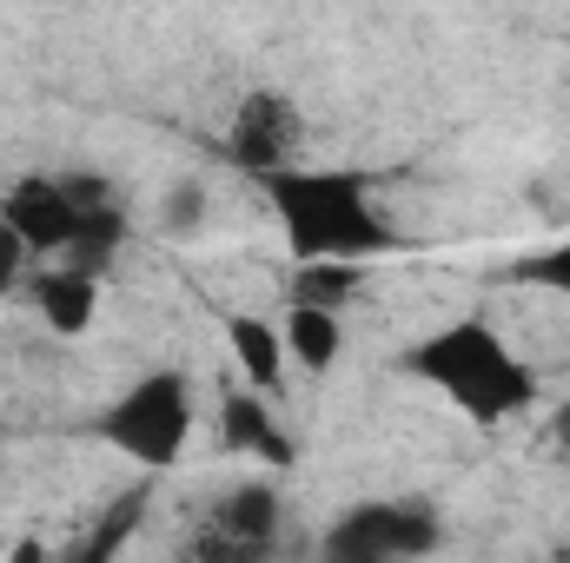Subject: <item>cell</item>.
I'll return each mask as SVG.
<instances>
[{
	"instance_id": "cell-1",
	"label": "cell",
	"mask_w": 570,
	"mask_h": 563,
	"mask_svg": "<svg viewBox=\"0 0 570 563\" xmlns=\"http://www.w3.org/2000/svg\"><path fill=\"white\" fill-rule=\"evenodd\" d=\"M266 192H273L292 259H372L392 246V226L379 219L358 172L279 166V172H266Z\"/></svg>"
},
{
	"instance_id": "cell-2",
	"label": "cell",
	"mask_w": 570,
	"mask_h": 563,
	"mask_svg": "<svg viewBox=\"0 0 570 563\" xmlns=\"http://www.w3.org/2000/svg\"><path fill=\"white\" fill-rule=\"evenodd\" d=\"M412 372L438 385L471 424L518 418L524 405H538V378L531 365H518V352L484 325V318H458L444 332H431L412 345Z\"/></svg>"
},
{
	"instance_id": "cell-3",
	"label": "cell",
	"mask_w": 570,
	"mask_h": 563,
	"mask_svg": "<svg viewBox=\"0 0 570 563\" xmlns=\"http://www.w3.org/2000/svg\"><path fill=\"white\" fill-rule=\"evenodd\" d=\"M100 437L146 471H166L193 437V378L186 372H146L140 385H127L100 412Z\"/></svg>"
},
{
	"instance_id": "cell-4",
	"label": "cell",
	"mask_w": 570,
	"mask_h": 563,
	"mask_svg": "<svg viewBox=\"0 0 570 563\" xmlns=\"http://www.w3.org/2000/svg\"><path fill=\"white\" fill-rule=\"evenodd\" d=\"M438 517L431 504H352L325 531L332 563H385V557H431L438 551Z\"/></svg>"
},
{
	"instance_id": "cell-5",
	"label": "cell",
	"mask_w": 570,
	"mask_h": 563,
	"mask_svg": "<svg viewBox=\"0 0 570 563\" xmlns=\"http://www.w3.org/2000/svg\"><path fill=\"white\" fill-rule=\"evenodd\" d=\"M305 140V113L285 100L279 87H253L239 107H233V127H226V159L253 179L292 166V152Z\"/></svg>"
},
{
	"instance_id": "cell-6",
	"label": "cell",
	"mask_w": 570,
	"mask_h": 563,
	"mask_svg": "<svg viewBox=\"0 0 570 563\" xmlns=\"http://www.w3.org/2000/svg\"><path fill=\"white\" fill-rule=\"evenodd\" d=\"M0 219L20 233L27 253H67L73 233H80V206H73V192H67L60 179H47V172H27L20 186H7Z\"/></svg>"
},
{
	"instance_id": "cell-7",
	"label": "cell",
	"mask_w": 570,
	"mask_h": 563,
	"mask_svg": "<svg viewBox=\"0 0 570 563\" xmlns=\"http://www.w3.org/2000/svg\"><path fill=\"white\" fill-rule=\"evenodd\" d=\"M279 491L273 484H239L213 504V537H199V557H266L279 531Z\"/></svg>"
},
{
	"instance_id": "cell-8",
	"label": "cell",
	"mask_w": 570,
	"mask_h": 563,
	"mask_svg": "<svg viewBox=\"0 0 570 563\" xmlns=\"http://www.w3.org/2000/svg\"><path fill=\"white\" fill-rule=\"evenodd\" d=\"M33 305H40V318H47L53 338H80V332L94 325V312H100V279H94L87 266L40 273V279H33Z\"/></svg>"
},
{
	"instance_id": "cell-9",
	"label": "cell",
	"mask_w": 570,
	"mask_h": 563,
	"mask_svg": "<svg viewBox=\"0 0 570 563\" xmlns=\"http://www.w3.org/2000/svg\"><path fill=\"white\" fill-rule=\"evenodd\" d=\"M285 358L292 365H305V372H332L338 365V352H345V325H338V312L332 305H292L285 312Z\"/></svg>"
},
{
	"instance_id": "cell-10",
	"label": "cell",
	"mask_w": 570,
	"mask_h": 563,
	"mask_svg": "<svg viewBox=\"0 0 570 563\" xmlns=\"http://www.w3.org/2000/svg\"><path fill=\"white\" fill-rule=\"evenodd\" d=\"M226 345H233V365L253 378V392H273L285 378V332L273 318L233 312V318H226Z\"/></svg>"
},
{
	"instance_id": "cell-11",
	"label": "cell",
	"mask_w": 570,
	"mask_h": 563,
	"mask_svg": "<svg viewBox=\"0 0 570 563\" xmlns=\"http://www.w3.org/2000/svg\"><path fill=\"white\" fill-rule=\"evenodd\" d=\"M219 437H226L233 451H259L266 464H292V437L273 424V412H266V398H259V392L226 398V412H219Z\"/></svg>"
},
{
	"instance_id": "cell-12",
	"label": "cell",
	"mask_w": 570,
	"mask_h": 563,
	"mask_svg": "<svg viewBox=\"0 0 570 563\" xmlns=\"http://www.w3.org/2000/svg\"><path fill=\"white\" fill-rule=\"evenodd\" d=\"M365 259H298V279H292V298H305V305H345L358 285H365V273H358Z\"/></svg>"
},
{
	"instance_id": "cell-13",
	"label": "cell",
	"mask_w": 570,
	"mask_h": 563,
	"mask_svg": "<svg viewBox=\"0 0 570 563\" xmlns=\"http://www.w3.org/2000/svg\"><path fill=\"white\" fill-rule=\"evenodd\" d=\"M159 219H166V233H193V226L206 219V186H199V179H179V186L166 192Z\"/></svg>"
},
{
	"instance_id": "cell-14",
	"label": "cell",
	"mask_w": 570,
	"mask_h": 563,
	"mask_svg": "<svg viewBox=\"0 0 570 563\" xmlns=\"http://www.w3.org/2000/svg\"><path fill=\"white\" fill-rule=\"evenodd\" d=\"M140 504H146V491L120 497V504H114V517H107V531H100V537L87 544V557H107V551H114V544H120V537H127V531L140 524Z\"/></svg>"
},
{
	"instance_id": "cell-15",
	"label": "cell",
	"mask_w": 570,
	"mask_h": 563,
	"mask_svg": "<svg viewBox=\"0 0 570 563\" xmlns=\"http://www.w3.org/2000/svg\"><path fill=\"white\" fill-rule=\"evenodd\" d=\"M524 279H538V285H551V292H564V298H570V246L538 253V259L524 266Z\"/></svg>"
},
{
	"instance_id": "cell-16",
	"label": "cell",
	"mask_w": 570,
	"mask_h": 563,
	"mask_svg": "<svg viewBox=\"0 0 570 563\" xmlns=\"http://www.w3.org/2000/svg\"><path fill=\"white\" fill-rule=\"evenodd\" d=\"M20 259H27V246H20V233H13V226L0 219V292L20 279Z\"/></svg>"
}]
</instances>
